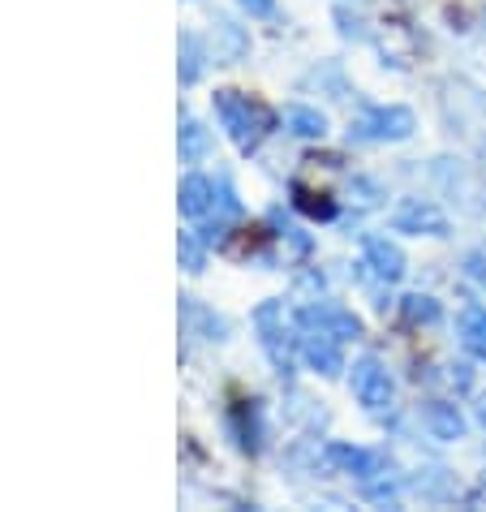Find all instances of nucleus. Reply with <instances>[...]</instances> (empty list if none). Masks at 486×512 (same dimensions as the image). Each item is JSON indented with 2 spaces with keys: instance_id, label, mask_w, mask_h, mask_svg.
<instances>
[{
  "instance_id": "f257e3e1",
  "label": "nucleus",
  "mask_w": 486,
  "mask_h": 512,
  "mask_svg": "<svg viewBox=\"0 0 486 512\" xmlns=\"http://www.w3.org/2000/svg\"><path fill=\"white\" fill-rule=\"evenodd\" d=\"M353 392H357V401H362V405L383 409L392 401V379H388V371H383L375 358H362L353 366Z\"/></svg>"
},
{
  "instance_id": "f03ea898",
  "label": "nucleus",
  "mask_w": 486,
  "mask_h": 512,
  "mask_svg": "<svg viewBox=\"0 0 486 512\" xmlns=\"http://www.w3.org/2000/svg\"><path fill=\"white\" fill-rule=\"evenodd\" d=\"M357 130H362V138H409L413 112L409 108H375Z\"/></svg>"
},
{
  "instance_id": "7ed1b4c3",
  "label": "nucleus",
  "mask_w": 486,
  "mask_h": 512,
  "mask_svg": "<svg viewBox=\"0 0 486 512\" xmlns=\"http://www.w3.org/2000/svg\"><path fill=\"white\" fill-rule=\"evenodd\" d=\"M366 263L375 267L383 280H396L400 272H405V254H400L392 241H383V237H370L366 241Z\"/></svg>"
},
{
  "instance_id": "20e7f679",
  "label": "nucleus",
  "mask_w": 486,
  "mask_h": 512,
  "mask_svg": "<svg viewBox=\"0 0 486 512\" xmlns=\"http://www.w3.org/2000/svg\"><path fill=\"white\" fill-rule=\"evenodd\" d=\"M426 426H431V435L435 439H461L465 435V418L456 414V405H426Z\"/></svg>"
},
{
  "instance_id": "39448f33",
  "label": "nucleus",
  "mask_w": 486,
  "mask_h": 512,
  "mask_svg": "<svg viewBox=\"0 0 486 512\" xmlns=\"http://www.w3.org/2000/svg\"><path fill=\"white\" fill-rule=\"evenodd\" d=\"M396 224H400V229L435 233V237H443V233H448V220H443L435 207H422V203H409V207H405V211H400V216H396Z\"/></svg>"
},
{
  "instance_id": "423d86ee",
  "label": "nucleus",
  "mask_w": 486,
  "mask_h": 512,
  "mask_svg": "<svg viewBox=\"0 0 486 512\" xmlns=\"http://www.w3.org/2000/svg\"><path fill=\"white\" fill-rule=\"evenodd\" d=\"M461 340L469 353L486 358V310L482 306H465L461 310Z\"/></svg>"
},
{
  "instance_id": "0eeeda50",
  "label": "nucleus",
  "mask_w": 486,
  "mask_h": 512,
  "mask_svg": "<svg viewBox=\"0 0 486 512\" xmlns=\"http://www.w3.org/2000/svg\"><path fill=\"white\" fill-rule=\"evenodd\" d=\"M405 319H413V323H435L439 319V302H435V297H405Z\"/></svg>"
},
{
  "instance_id": "6e6552de",
  "label": "nucleus",
  "mask_w": 486,
  "mask_h": 512,
  "mask_svg": "<svg viewBox=\"0 0 486 512\" xmlns=\"http://www.w3.org/2000/svg\"><path fill=\"white\" fill-rule=\"evenodd\" d=\"M332 457H336L340 465H349L353 474H375V457H370V452H357V448H336Z\"/></svg>"
},
{
  "instance_id": "1a4fd4ad",
  "label": "nucleus",
  "mask_w": 486,
  "mask_h": 512,
  "mask_svg": "<svg viewBox=\"0 0 486 512\" xmlns=\"http://www.w3.org/2000/svg\"><path fill=\"white\" fill-rule=\"evenodd\" d=\"M293 130L302 134V138H314V134H323V117L319 112H310V108H293Z\"/></svg>"
},
{
  "instance_id": "9d476101",
  "label": "nucleus",
  "mask_w": 486,
  "mask_h": 512,
  "mask_svg": "<svg viewBox=\"0 0 486 512\" xmlns=\"http://www.w3.org/2000/svg\"><path fill=\"white\" fill-rule=\"evenodd\" d=\"M469 276L478 284H486V254H469Z\"/></svg>"
},
{
  "instance_id": "9b49d317",
  "label": "nucleus",
  "mask_w": 486,
  "mask_h": 512,
  "mask_svg": "<svg viewBox=\"0 0 486 512\" xmlns=\"http://www.w3.org/2000/svg\"><path fill=\"white\" fill-rule=\"evenodd\" d=\"M478 418H482V422H486V401H482V405H478Z\"/></svg>"
}]
</instances>
